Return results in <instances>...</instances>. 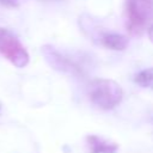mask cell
Here are the masks:
<instances>
[{"label": "cell", "mask_w": 153, "mask_h": 153, "mask_svg": "<svg viewBox=\"0 0 153 153\" xmlns=\"http://www.w3.org/2000/svg\"><path fill=\"white\" fill-rule=\"evenodd\" d=\"M126 14L128 32L141 36L153 20V0H126Z\"/></svg>", "instance_id": "2"}, {"label": "cell", "mask_w": 153, "mask_h": 153, "mask_svg": "<svg viewBox=\"0 0 153 153\" xmlns=\"http://www.w3.org/2000/svg\"><path fill=\"white\" fill-rule=\"evenodd\" d=\"M0 2L7 7H18V5H19L18 0H0Z\"/></svg>", "instance_id": "8"}, {"label": "cell", "mask_w": 153, "mask_h": 153, "mask_svg": "<svg viewBox=\"0 0 153 153\" xmlns=\"http://www.w3.org/2000/svg\"><path fill=\"white\" fill-rule=\"evenodd\" d=\"M0 54L17 68L27 66L30 61L29 53L24 45L7 29H0Z\"/></svg>", "instance_id": "3"}, {"label": "cell", "mask_w": 153, "mask_h": 153, "mask_svg": "<svg viewBox=\"0 0 153 153\" xmlns=\"http://www.w3.org/2000/svg\"><path fill=\"white\" fill-rule=\"evenodd\" d=\"M98 42L106 49L117 50V51L124 50L129 44V39L126 36L109 31H102L98 35Z\"/></svg>", "instance_id": "5"}, {"label": "cell", "mask_w": 153, "mask_h": 153, "mask_svg": "<svg viewBox=\"0 0 153 153\" xmlns=\"http://www.w3.org/2000/svg\"><path fill=\"white\" fill-rule=\"evenodd\" d=\"M87 143L91 153H116L118 146L97 135H88Z\"/></svg>", "instance_id": "6"}, {"label": "cell", "mask_w": 153, "mask_h": 153, "mask_svg": "<svg viewBox=\"0 0 153 153\" xmlns=\"http://www.w3.org/2000/svg\"><path fill=\"white\" fill-rule=\"evenodd\" d=\"M148 38L153 43V24L149 25V27H148Z\"/></svg>", "instance_id": "9"}, {"label": "cell", "mask_w": 153, "mask_h": 153, "mask_svg": "<svg viewBox=\"0 0 153 153\" xmlns=\"http://www.w3.org/2000/svg\"><path fill=\"white\" fill-rule=\"evenodd\" d=\"M134 81L141 87L153 90V67H149V68H146L139 72L134 76Z\"/></svg>", "instance_id": "7"}, {"label": "cell", "mask_w": 153, "mask_h": 153, "mask_svg": "<svg viewBox=\"0 0 153 153\" xmlns=\"http://www.w3.org/2000/svg\"><path fill=\"white\" fill-rule=\"evenodd\" d=\"M42 54L45 59V61L51 66V68L71 74V75H82L84 74V67L78 62L72 60L71 57L61 54L59 50H56L51 45H44L42 47Z\"/></svg>", "instance_id": "4"}, {"label": "cell", "mask_w": 153, "mask_h": 153, "mask_svg": "<svg viewBox=\"0 0 153 153\" xmlns=\"http://www.w3.org/2000/svg\"><path fill=\"white\" fill-rule=\"evenodd\" d=\"M88 97L92 104L97 108L111 110L121 103L123 91L120 84L115 80L96 78L88 85Z\"/></svg>", "instance_id": "1"}]
</instances>
